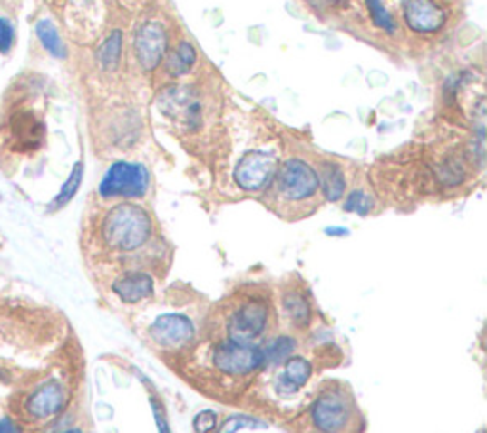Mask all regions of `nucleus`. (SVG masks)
I'll return each mask as SVG.
<instances>
[{"label":"nucleus","mask_w":487,"mask_h":433,"mask_svg":"<svg viewBox=\"0 0 487 433\" xmlns=\"http://www.w3.org/2000/svg\"><path fill=\"white\" fill-rule=\"evenodd\" d=\"M152 234V221L145 209L121 204L112 207L102 226V236L105 244L114 249L130 253L143 247Z\"/></svg>","instance_id":"f257e3e1"},{"label":"nucleus","mask_w":487,"mask_h":433,"mask_svg":"<svg viewBox=\"0 0 487 433\" xmlns=\"http://www.w3.org/2000/svg\"><path fill=\"white\" fill-rule=\"evenodd\" d=\"M270 320L272 312L268 301L265 297H258V294H248L229 308L225 320L227 339L244 344H258L268 331Z\"/></svg>","instance_id":"f03ea898"},{"label":"nucleus","mask_w":487,"mask_h":433,"mask_svg":"<svg viewBox=\"0 0 487 433\" xmlns=\"http://www.w3.org/2000/svg\"><path fill=\"white\" fill-rule=\"evenodd\" d=\"M67 386L57 379H48L27 393L19 407H15V415L29 426L43 424L60 415L67 405Z\"/></svg>","instance_id":"7ed1b4c3"},{"label":"nucleus","mask_w":487,"mask_h":433,"mask_svg":"<svg viewBox=\"0 0 487 433\" xmlns=\"http://www.w3.org/2000/svg\"><path fill=\"white\" fill-rule=\"evenodd\" d=\"M318 173L303 160H287L275 173V194L286 206L310 202L318 194Z\"/></svg>","instance_id":"20e7f679"},{"label":"nucleus","mask_w":487,"mask_h":433,"mask_svg":"<svg viewBox=\"0 0 487 433\" xmlns=\"http://www.w3.org/2000/svg\"><path fill=\"white\" fill-rule=\"evenodd\" d=\"M151 177L145 166L114 162L100 183L103 198H143L149 190Z\"/></svg>","instance_id":"39448f33"},{"label":"nucleus","mask_w":487,"mask_h":433,"mask_svg":"<svg viewBox=\"0 0 487 433\" xmlns=\"http://www.w3.org/2000/svg\"><path fill=\"white\" fill-rule=\"evenodd\" d=\"M310 420L320 433H343L353 420V401L343 390H326L310 409Z\"/></svg>","instance_id":"423d86ee"},{"label":"nucleus","mask_w":487,"mask_h":433,"mask_svg":"<svg viewBox=\"0 0 487 433\" xmlns=\"http://www.w3.org/2000/svg\"><path fill=\"white\" fill-rule=\"evenodd\" d=\"M211 360L221 372H227V375L232 377L249 375V372L265 365L263 351L258 344H244L230 339H225L213 346Z\"/></svg>","instance_id":"0eeeda50"},{"label":"nucleus","mask_w":487,"mask_h":433,"mask_svg":"<svg viewBox=\"0 0 487 433\" xmlns=\"http://www.w3.org/2000/svg\"><path fill=\"white\" fill-rule=\"evenodd\" d=\"M277 173V156L265 150H251L239 162L235 179L248 192L263 190Z\"/></svg>","instance_id":"6e6552de"},{"label":"nucleus","mask_w":487,"mask_h":433,"mask_svg":"<svg viewBox=\"0 0 487 433\" xmlns=\"http://www.w3.org/2000/svg\"><path fill=\"white\" fill-rule=\"evenodd\" d=\"M154 346L162 350H181L194 339V325L183 313H164L149 329Z\"/></svg>","instance_id":"1a4fd4ad"},{"label":"nucleus","mask_w":487,"mask_h":433,"mask_svg":"<svg viewBox=\"0 0 487 433\" xmlns=\"http://www.w3.org/2000/svg\"><path fill=\"white\" fill-rule=\"evenodd\" d=\"M133 48L140 65L147 72L157 69L168 50V34L164 27L161 24H145L135 34Z\"/></svg>","instance_id":"9d476101"},{"label":"nucleus","mask_w":487,"mask_h":433,"mask_svg":"<svg viewBox=\"0 0 487 433\" xmlns=\"http://www.w3.org/2000/svg\"><path fill=\"white\" fill-rule=\"evenodd\" d=\"M404 15L417 33H436L445 24V12L436 0H405Z\"/></svg>","instance_id":"9b49d317"},{"label":"nucleus","mask_w":487,"mask_h":433,"mask_svg":"<svg viewBox=\"0 0 487 433\" xmlns=\"http://www.w3.org/2000/svg\"><path fill=\"white\" fill-rule=\"evenodd\" d=\"M112 291L121 301L135 304L151 297L154 293V282L145 272H126L112 284Z\"/></svg>","instance_id":"f8f14e48"},{"label":"nucleus","mask_w":487,"mask_h":433,"mask_svg":"<svg viewBox=\"0 0 487 433\" xmlns=\"http://www.w3.org/2000/svg\"><path fill=\"white\" fill-rule=\"evenodd\" d=\"M313 375V367L305 360V358H291L286 360V369L284 375L278 379V391L284 393V396H291L296 393L301 386H305Z\"/></svg>","instance_id":"ddd939ff"},{"label":"nucleus","mask_w":487,"mask_h":433,"mask_svg":"<svg viewBox=\"0 0 487 433\" xmlns=\"http://www.w3.org/2000/svg\"><path fill=\"white\" fill-rule=\"evenodd\" d=\"M318 183L322 187V192L326 196V200L329 202H337L343 198L346 183H345V175L337 164L326 162L320 168L318 175Z\"/></svg>","instance_id":"4468645a"},{"label":"nucleus","mask_w":487,"mask_h":433,"mask_svg":"<svg viewBox=\"0 0 487 433\" xmlns=\"http://www.w3.org/2000/svg\"><path fill=\"white\" fill-rule=\"evenodd\" d=\"M36 36L50 55H54L57 59L67 57V50H65L62 36H60V33H57L55 25L50 22V19H41V22L36 24Z\"/></svg>","instance_id":"2eb2a0df"},{"label":"nucleus","mask_w":487,"mask_h":433,"mask_svg":"<svg viewBox=\"0 0 487 433\" xmlns=\"http://www.w3.org/2000/svg\"><path fill=\"white\" fill-rule=\"evenodd\" d=\"M284 312L291 323L305 327L310 322V304L299 291H289L284 294Z\"/></svg>","instance_id":"dca6fc26"},{"label":"nucleus","mask_w":487,"mask_h":433,"mask_svg":"<svg viewBox=\"0 0 487 433\" xmlns=\"http://www.w3.org/2000/svg\"><path fill=\"white\" fill-rule=\"evenodd\" d=\"M194 62H197V52H194V48L189 43H181L168 55L166 71L171 76H183L192 69Z\"/></svg>","instance_id":"f3484780"},{"label":"nucleus","mask_w":487,"mask_h":433,"mask_svg":"<svg viewBox=\"0 0 487 433\" xmlns=\"http://www.w3.org/2000/svg\"><path fill=\"white\" fill-rule=\"evenodd\" d=\"M121 53H122V33L121 31H112L102 48L97 50V59L105 71H114L116 65L121 62Z\"/></svg>","instance_id":"a211bd4d"},{"label":"nucleus","mask_w":487,"mask_h":433,"mask_svg":"<svg viewBox=\"0 0 487 433\" xmlns=\"http://www.w3.org/2000/svg\"><path fill=\"white\" fill-rule=\"evenodd\" d=\"M296 341L289 339V337H278L275 341L267 342L261 351H263V361L265 363H280V361H286L289 360L291 353L296 351Z\"/></svg>","instance_id":"6ab92c4d"},{"label":"nucleus","mask_w":487,"mask_h":433,"mask_svg":"<svg viewBox=\"0 0 487 433\" xmlns=\"http://www.w3.org/2000/svg\"><path fill=\"white\" fill-rule=\"evenodd\" d=\"M83 173H84V169H83V164L79 162V164H76V166L73 168V171H71V175H69V179H67L65 185L62 187L60 194L55 196V200L52 202V209H60V207L67 206V204L73 200V196H74L76 192H79V188H81Z\"/></svg>","instance_id":"aec40b11"},{"label":"nucleus","mask_w":487,"mask_h":433,"mask_svg":"<svg viewBox=\"0 0 487 433\" xmlns=\"http://www.w3.org/2000/svg\"><path fill=\"white\" fill-rule=\"evenodd\" d=\"M365 5H367V10H369V14H372V19L377 27L385 29L386 33H394V29H396L394 19L391 14H388V10L385 8L381 0H365Z\"/></svg>","instance_id":"412c9836"},{"label":"nucleus","mask_w":487,"mask_h":433,"mask_svg":"<svg viewBox=\"0 0 487 433\" xmlns=\"http://www.w3.org/2000/svg\"><path fill=\"white\" fill-rule=\"evenodd\" d=\"M372 207H374V202L364 190H353L346 196L345 211H353V213H358V215H367L369 211H372Z\"/></svg>","instance_id":"4be33fe9"},{"label":"nucleus","mask_w":487,"mask_h":433,"mask_svg":"<svg viewBox=\"0 0 487 433\" xmlns=\"http://www.w3.org/2000/svg\"><path fill=\"white\" fill-rule=\"evenodd\" d=\"M263 426L259 420L251 419V417H232L229 419L218 433H237L239 429H246V428H259Z\"/></svg>","instance_id":"5701e85b"},{"label":"nucleus","mask_w":487,"mask_h":433,"mask_svg":"<svg viewBox=\"0 0 487 433\" xmlns=\"http://www.w3.org/2000/svg\"><path fill=\"white\" fill-rule=\"evenodd\" d=\"M218 426V415L213 410H202L200 415L194 419V429L197 433H209Z\"/></svg>","instance_id":"b1692460"},{"label":"nucleus","mask_w":487,"mask_h":433,"mask_svg":"<svg viewBox=\"0 0 487 433\" xmlns=\"http://www.w3.org/2000/svg\"><path fill=\"white\" fill-rule=\"evenodd\" d=\"M14 43V29L6 17H0V53H8Z\"/></svg>","instance_id":"393cba45"},{"label":"nucleus","mask_w":487,"mask_h":433,"mask_svg":"<svg viewBox=\"0 0 487 433\" xmlns=\"http://www.w3.org/2000/svg\"><path fill=\"white\" fill-rule=\"evenodd\" d=\"M151 407H152V415L154 420H157V426L161 429V433H170V426H168V419H166V410L161 405V401L157 398H151Z\"/></svg>","instance_id":"a878e982"},{"label":"nucleus","mask_w":487,"mask_h":433,"mask_svg":"<svg viewBox=\"0 0 487 433\" xmlns=\"http://www.w3.org/2000/svg\"><path fill=\"white\" fill-rule=\"evenodd\" d=\"M310 3L317 5L318 8H326V6H329V8H345V6H348V0H310Z\"/></svg>","instance_id":"bb28decb"},{"label":"nucleus","mask_w":487,"mask_h":433,"mask_svg":"<svg viewBox=\"0 0 487 433\" xmlns=\"http://www.w3.org/2000/svg\"><path fill=\"white\" fill-rule=\"evenodd\" d=\"M0 433H22V429L12 419H3L0 420Z\"/></svg>","instance_id":"cd10ccee"},{"label":"nucleus","mask_w":487,"mask_h":433,"mask_svg":"<svg viewBox=\"0 0 487 433\" xmlns=\"http://www.w3.org/2000/svg\"><path fill=\"white\" fill-rule=\"evenodd\" d=\"M327 234H339V236H346L348 234V230H341V228H327Z\"/></svg>","instance_id":"c85d7f7f"},{"label":"nucleus","mask_w":487,"mask_h":433,"mask_svg":"<svg viewBox=\"0 0 487 433\" xmlns=\"http://www.w3.org/2000/svg\"><path fill=\"white\" fill-rule=\"evenodd\" d=\"M63 433H83L81 429H69V431H63Z\"/></svg>","instance_id":"c756f323"}]
</instances>
